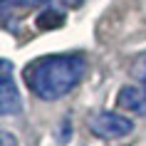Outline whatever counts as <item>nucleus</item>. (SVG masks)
<instances>
[{"label": "nucleus", "mask_w": 146, "mask_h": 146, "mask_svg": "<svg viewBox=\"0 0 146 146\" xmlns=\"http://www.w3.org/2000/svg\"><path fill=\"white\" fill-rule=\"evenodd\" d=\"M84 72L82 54H45L25 67V84L42 102H57L82 82Z\"/></svg>", "instance_id": "1"}, {"label": "nucleus", "mask_w": 146, "mask_h": 146, "mask_svg": "<svg viewBox=\"0 0 146 146\" xmlns=\"http://www.w3.org/2000/svg\"><path fill=\"white\" fill-rule=\"evenodd\" d=\"M116 104L136 116H146V89L139 84H124L119 89Z\"/></svg>", "instance_id": "4"}, {"label": "nucleus", "mask_w": 146, "mask_h": 146, "mask_svg": "<svg viewBox=\"0 0 146 146\" xmlns=\"http://www.w3.org/2000/svg\"><path fill=\"white\" fill-rule=\"evenodd\" d=\"M87 124H89L92 134H97L99 139H121L134 131V121L116 111H99V114L89 116Z\"/></svg>", "instance_id": "2"}, {"label": "nucleus", "mask_w": 146, "mask_h": 146, "mask_svg": "<svg viewBox=\"0 0 146 146\" xmlns=\"http://www.w3.org/2000/svg\"><path fill=\"white\" fill-rule=\"evenodd\" d=\"M64 3H67V5H82L84 0H64Z\"/></svg>", "instance_id": "8"}, {"label": "nucleus", "mask_w": 146, "mask_h": 146, "mask_svg": "<svg viewBox=\"0 0 146 146\" xmlns=\"http://www.w3.org/2000/svg\"><path fill=\"white\" fill-rule=\"evenodd\" d=\"M35 25H37V30H57L64 25V13L57 8H45L35 17Z\"/></svg>", "instance_id": "5"}, {"label": "nucleus", "mask_w": 146, "mask_h": 146, "mask_svg": "<svg viewBox=\"0 0 146 146\" xmlns=\"http://www.w3.org/2000/svg\"><path fill=\"white\" fill-rule=\"evenodd\" d=\"M0 111L3 116H15L23 111V99L13 82V64L10 60L0 62Z\"/></svg>", "instance_id": "3"}, {"label": "nucleus", "mask_w": 146, "mask_h": 146, "mask_svg": "<svg viewBox=\"0 0 146 146\" xmlns=\"http://www.w3.org/2000/svg\"><path fill=\"white\" fill-rule=\"evenodd\" d=\"M23 5H27V8H32V5H42V3H47V0H20Z\"/></svg>", "instance_id": "7"}, {"label": "nucleus", "mask_w": 146, "mask_h": 146, "mask_svg": "<svg viewBox=\"0 0 146 146\" xmlns=\"http://www.w3.org/2000/svg\"><path fill=\"white\" fill-rule=\"evenodd\" d=\"M134 77L146 87V54H141L136 60V64H134Z\"/></svg>", "instance_id": "6"}]
</instances>
